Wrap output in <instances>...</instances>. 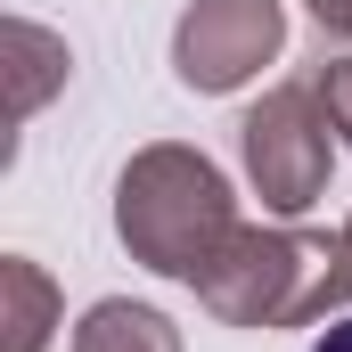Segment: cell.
<instances>
[{
	"label": "cell",
	"mask_w": 352,
	"mask_h": 352,
	"mask_svg": "<svg viewBox=\"0 0 352 352\" xmlns=\"http://www.w3.org/2000/svg\"><path fill=\"white\" fill-rule=\"evenodd\" d=\"M0 352H41L50 344V328H58V287H50V270L25 263V254H8L0 263Z\"/></svg>",
	"instance_id": "cell-5"
},
{
	"label": "cell",
	"mask_w": 352,
	"mask_h": 352,
	"mask_svg": "<svg viewBox=\"0 0 352 352\" xmlns=\"http://www.w3.org/2000/svg\"><path fill=\"white\" fill-rule=\"evenodd\" d=\"M197 303L221 328H311L352 303V238L336 230H246L205 263Z\"/></svg>",
	"instance_id": "cell-1"
},
{
	"label": "cell",
	"mask_w": 352,
	"mask_h": 352,
	"mask_svg": "<svg viewBox=\"0 0 352 352\" xmlns=\"http://www.w3.org/2000/svg\"><path fill=\"white\" fill-rule=\"evenodd\" d=\"M303 8H311V25L328 41H352V0H303Z\"/></svg>",
	"instance_id": "cell-9"
},
{
	"label": "cell",
	"mask_w": 352,
	"mask_h": 352,
	"mask_svg": "<svg viewBox=\"0 0 352 352\" xmlns=\"http://www.w3.org/2000/svg\"><path fill=\"white\" fill-rule=\"evenodd\" d=\"M115 238L131 246V263L164 270V278H205V263L238 238V197L213 156L197 148H140L115 180Z\"/></svg>",
	"instance_id": "cell-2"
},
{
	"label": "cell",
	"mask_w": 352,
	"mask_h": 352,
	"mask_svg": "<svg viewBox=\"0 0 352 352\" xmlns=\"http://www.w3.org/2000/svg\"><path fill=\"white\" fill-rule=\"evenodd\" d=\"M311 352H352V320H336V328H328V336H320Z\"/></svg>",
	"instance_id": "cell-10"
},
{
	"label": "cell",
	"mask_w": 352,
	"mask_h": 352,
	"mask_svg": "<svg viewBox=\"0 0 352 352\" xmlns=\"http://www.w3.org/2000/svg\"><path fill=\"white\" fill-rule=\"evenodd\" d=\"M287 41V8L278 0H197L173 33V74L205 98L254 82Z\"/></svg>",
	"instance_id": "cell-4"
},
{
	"label": "cell",
	"mask_w": 352,
	"mask_h": 352,
	"mask_svg": "<svg viewBox=\"0 0 352 352\" xmlns=\"http://www.w3.org/2000/svg\"><path fill=\"white\" fill-rule=\"evenodd\" d=\"M74 352H180V328L164 320V311H148V303L107 295V303H90V311H82Z\"/></svg>",
	"instance_id": "cell-6"
},
{
	"label": "cell",
	"mask_w": 352,
	"mask_h": 352,
	"mask_svg": "<svg viewBox=\"0 0 352 352\" xmlns=\"http://www.w3.org/2000/svg\"><path fill=\"white\" fill-rule=\"evenodd\" d=\"M344 238H352V221H344Z\"/></svg>",
	"instance_id": "cell-11"
},
{
	"label": "cell",
	"mask_w": 352,
	"mask_h": 352,
	"mask_svg": "<svg viewBox=\"0 0 352 352\" xmlns=\"http://www.w3.org/2000/svg\"><path fill=\"white\" fill-rule=\"evenodd\" d=\"M8 58H16V115H33L50 82H66V41H50L41 25H8Z\"/></svg>",
	"instance_id": "cell-7"
},
{
	"label": "cell",
	"mask_w": 352,
	"mask_h": 352,
	"mask_svg": "<svg viewBox=\"0 0 352 352\" xmlns=\"http://www.w3.org/2000/svg\"><path fill=\"white\" fill-rule=\"evenodd\" d=\"M328 107L311 82H287L270 90L263 107L238 123V148H246V173L263 188L270 213H303L320 188H328V164H336V140H328Z\"/></svg>",
	"instance_id": "cell-3"
},
{
	"label": "cell",
	"mask_w": 352,
	"mask_h": 352,
	"mask_svg": "<svg viewBox=\"0 0 352 352\" xmlns=\"http://www.w3.org/2000/svg\"><path fill=\"white\" fill-rule=\"evenodd\" d=\"M311 90H320V107H328V123L344 131V148H352V58H328Z\"/></svg>",
	"instance_id": "cell-8"
}]
</instances>
